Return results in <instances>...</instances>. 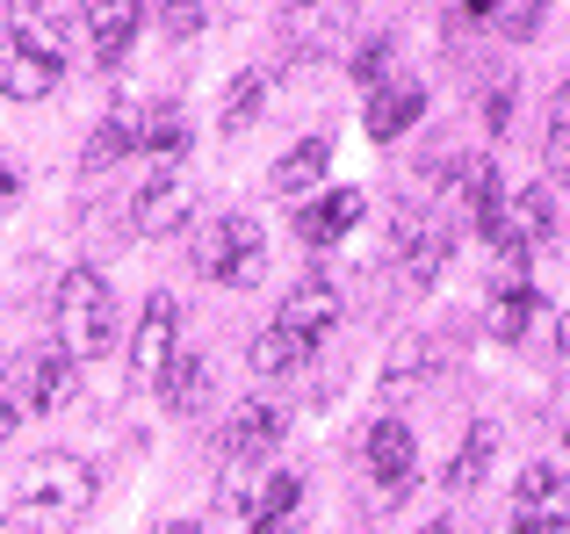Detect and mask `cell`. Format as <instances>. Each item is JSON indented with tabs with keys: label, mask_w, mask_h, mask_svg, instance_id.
I'll use <instances>...</instances> for the list:
<instances>
[{
	"label": "cell",
	"mask_w": 570,
	"mask_h": 534,
	"mask_svg": "<svg viewBox=\"0 0 570 534\" xmlns=\"http://www.w3.org/2000/svg\"><path fill=\"white\" fill-rule=\"evenodd\" d=\"M419 116H426V87H419V80H383L376 95H368V138L397 145Z\"/></svg>",
	"instance_id": "14"
},
{
	"label": "cell",
	"mask_w": 570,
	"mask_h": 534,
	"mask_svg": "<svg viewBox=\"0 0 570 534\" xmlns=\"http://www.w3.org/2000/svg\"><path fill=\"white\" fill-rule=\"evenodd\" d=\"M347 66H354V80H362L368 95H376V87H383V66H390V37H368L362 51L347 58Z\"/></svg>",
	"instance_id": "28"
},
{
	"label": "cell",
	"mask_w": 570,
	"mask_h": 534,
	"mask_svg": "<svg viewBox=\"0 0 570 534\" xmlns=\"http://www.w3.org/2000/svg\"><path fill=\"white\" fill-rule=\"evenodd\" d=\"M362 455H368V477H376L383 492H404L412 469H419V441H412V426H404V419H376V426H368V441H362Z\"/></svg>",
	"instance_id": "12"
},
{
	"label": "cell",
	"mask_w": 570,
	"mask_h": 534,
	"mask_svg": "<svg viewBox=\"0 0 570 534\" xmlns=\"http://www.w3.org/2000/svg\"><path fill=\"white\" fill-rule=\"evenodd\" d=\"M80 14H87V37H95V66L116 72L130 58V43H138V29H145V8L109 0V8H80Z\"/></svg>",
	"instance_id": "13"
},
{
	"label": "cell",
	"mask_w": 570,
	"mask_h": 534,
	"mask_svg": "<svg viewBox=\"0 0 570 534\" xmlns=\"http://www.w3.org/2000/svg\"><path fill=\"white\" fill-rule=\"evenodd\" d=\"M491 448H499V434H491V426H476V434L455 448V463H448V492H476V484H484V469H491Z\"/></svg>",
	"instance_id": "23"
},
{
	"label": "cell",
	"mask_w": 570,
	"mask_h": 534,
	"mask_svg": "<svg viewBox=\"0 0 570 534\" xmlns=\"http://www.w3.org/2000/svg\"><path fill=\"white\" fill-rule=\"evenodd\" d=\"M362 188H318L311 202H296V239L304 246H340L354 225H362Z\"/></svg>",
	"instance_id": "10"
},
{
	"label": "cell",
	"mask_w": 570,
	"mask_h": 534,
	"mask_svg": "<svg viewBox=\"0 0 570 534\" xmlns=\"http://www.w3.org/2000/svg\"><path fill=\"white\" fill-rule=\"evenodd\" d=\"M246 362H253V376H296V368L311 362V339H296V333H282V325H267V333H253Z\"/></svg>",
	"instance_id": "20"
},
{
	"label": "cell",
	"mask_w": 570,
	"mask_h": 534,
	"mask_svg": "<svg viewBox=\"0 0 570 534\" xmlns=\"http://www.w3.org/2000/svg\"><path fill=\"white\" fill-rule=\"evenodd\" d=\"M261 101H267V72H238V80L224 87L217 130H224V138H238V130H253V116H261Z\"/></svg>",
	"instance_id": "22"
},
{
	"label": "cell",
	"mask_w": 570,
	"mask_h": 534,
	"mask_svg": "<svg viewBox=\"0 0 570 534\" xmlns=\"http://www.w3.org/2000/svg\"><path fill=\"white\" fill-rule=\"evenodd\" d=\"M340 318H347V296H340V281H333V275H304V281L289 289V304H282V318H275V325L318 347V339L333 333Z\"/></svg>",
	"instance_id": "9"
},
{
	"label": "cell",
	"mask_w": 570,
	"mask_h": 534,
	"mask_svg": "<svg viewBox=\"0 0 570 534\" xmlns=\"http://www.w3.org/2000/svg\"><path fill=\"white\" fill-rule=\"evenodd\" d=\"M557 347L570 354V310H563V325H557Z\"/></svg>",
	"instance_id": "34"
},
{
	"label": "cell",
	"mask_w": 570,
	"mask_h": 534,
	"mask_svg": "<svg viewBox=\"0 0 570 534\" xmlns=\"http://www.w3.org/2000/svg\"><path fill=\"white\" fill-rule=\"evenodd\" d=\"M282 434H289V419H282L275 405H238L232 419H224V441H217V448H224V463L238 469V463H261V455H275Z\"/></svg>",
	"instance_id": "11"
},
{
	"label": "cell",
	"mask_w": 570,
	"mask_h": 534,
	"mask_svg": "<svg viewBox=\"0 0 570 534\" xmlns=\"http://www.w3.org/2000/svg\"><path fill=\"white\" fill-rule=\"evenodd\" d=\"M426 368H433V339H397V347H390L383 383H390V390H404V383H419Z\"/></svg>",
	"instance_id": "25"
},
{
	"label": "cell",
	"mask_w": 570,
	"mask_h": 534,
	"mask_svg": "<svg viewBox=\"0 0 570 534\" xmlns=\"http://www.w3.org/2000/svg\"><path fill=\"white\" fill-rule=\"evenodd\" d=\"M51 325H58V354L66 362H95L116 347V296L95 267H72L51 296Z\"/></svg>",
	"instance_id": "2"
},
{
	"label": "cell",
	"mask_w": 570,
	"mask_h": 534,
	"mask_svg": "<svg viewBox=\"0 0 570 534\" xmlns=\"http://www.w3.org/2000/svg\"><path fill=\"white\" fill-rule=\"evenodd\" d=\"M484 123H491V130H505V123H513V87H505V80L484 95Z\"/></svg>",
	"instance_id": "30"
},
{
	"label": "cell",
	"mask_w": 570,
	"mask_h": 534,
	"mask_svg": "<svg viewBox=\"0 0 570 534\" xmlns=\"http://www.w3.org/2000/svg\"><path fill=\"white\" fill-rule=\"evenodd\" d=\"M534 310H542V296H534L528 281H505V289H499V296H491V304H484V333L513 347V339H528Z\"/></svg>",
	"instance_id": "19"
},
{
	"label": "cell",
	"mask_w": 570,
	"mask_h": 534,
	"mask_svg": "<svg viewBox=\"0 0 570 534\" xmlns=\"http://www.w3.org/2000/svg\"><path fill=\"white\" fill-rule=\"evenodd\" d=\"M325 167H333V138H304L296 152L275 159V174H267V188H275L282 202H311L325 181Z\"/></svg>",
	"instance_id": "15"
},
{
	"label": "cell",
	"mask_w": 570,
	"mask_h": 534,
	"mask_svg": "<svg viewBox=\"0 0 570 534\" xmlns=\"http://www.w3.org/2000/svg\"><path fill=\"white\" fill-rule=\"evenodd\" d=\"M58 80H66L58 43L29 37L22 22H0V95H8V101H51Z\"/></svg>",
	"instance_id": "4"
},
{
	"label": "cell",
	"mask_w": 570,
	"mask_h": 534,
	"mask_svg": "<svg viewBox=\"0 0 570 534\" xmlns=\"http://www.w3.org/2000/svg\"><path fill=\"white\" fill-rule=\"evenodd\" d=\"M563 463H570V434H563Z\"/></svg>",
	"instance_id": "38"
},
{
	"label": "cell",
	"mask_w": 570,
	"mask_h": 534,
	"mask_svg": "<svg viewBox=\"0 0 570 534\" xmlns=\"http://www.w3.org/2000/svg\"><path fill=\"white\" fill-rule=\"evenodd\" d=\"M124 152H138V109H116L109 123L95 130V145H87V167H116Z\"/></svg>",
	"instance_id": "24"
},
{
	"label": "cell",
	"mask_w": 570,
	"mask_h": 534,
	"mask_svg": "<svg viewBox=\"0 0 570 534\" xmlns=\"http://www.w3.org/2000/svg\"><path fill=\"white\" fill-rule=\"evenodd\" d=\"M542 14L549 8H534V0H505V8H491V29H499V37H513V43H528L534 29H542Z\"/></svg>",
	"instance_id": "27"
},
{
	"label": "cell",
	"mask_w": 570,
	"mask_h": 534,
	"mask_svg": "<svg viewBox=\"0 0 570 534\" xmlns=\"http://www.w3.org/2000/svg\"><path fill=\"white\" fill-rule=\"evenodd\" d=\"M549 231H557V202H549V188H513V196L499 202V217H491L484 239L499 246L505 260L534 254V246H549Z\"/></svg>",
	"instance_id": "6"
},
{
	"label": "cell",
	"mask_w": 570,
	"mask_h": 534,
	"mask_svg": "<svg viewBox=\"0 0 570 534\" xmlns=\"http://www.w3.org/2000/svg\"><path fill=\"white\" fill-rule=\"evenodd\" d=\"M195 267H203L209 281H224V289H253L261 267H267L261 225H253V217H217V225L203 231V246H195Z\"/></svg>",
	"instance_id": "5"
},
{
	"label": "cell",
	"mask_w": 570,
	"mask_h": 534,
	"mask_svg": "<svg viewBox=\"0 0 570 534\" xmlns=\"http://www.w3.org/2000/svg\"><path fill=\"white\" fill-rule=\"evenodd\" d=\"M513 513L520 521H570V477L557 463H528L513 484Z\"/></svg>",
	"instance_id": "17"
},
{
	"label": "cell",
	"mask_w": 570,
	"mask_h": 534,
	"mask_svg": "<svg viewBox=\"0 0 570 534\" xmlns=\"http://www.w3.org/2000/svg\"><path fill=\"white\" fill-rule=\"evenodd\" d=\"M8 434H14V412H8V405H0V441H8Z\"/></svg>",
	"instance_id": "35"
},
{
	"label": "cell",
	"mask_w": 570,
	"mask_h": 534,
	"mask_svg": "<svg viewBox=\"0 0 570 534\" xmlns=\"http://www.w3.org/2000/svg\"><path fill=\"white\" fill-rule=\"evenodd\" d=\"M0 534H14V521H8V513H0Z\"/></svg>",
	"instance_id": "37"
},
{
	"label": "cell",
	"mask_w": 570,
	"mask_h": 534,
	"mask_svg": "<svg viewBox=\"0 0 570 534\" xmlns=\"http://www.w3.org/2000/svg\"><path fill=\"white\" fill-rule=\"evenodd\" d=\"M153 14H159V29L181 43V37H195V29H203V14H209V8H195V0H188V8H153Z\"/></svg>",
	"instance_id": "29"
},
{
	"label": "cell",
	"mask_w": 570,
	"mask_h": 534,
	"mask_svg": "<svg viewBox=\"0 0 570 534\" xmlns=\"http://www.w3.org/2000/svg\"><path fill=\"white\" fill-rule=\"evenodd\" d=\"M167 534H209V527H203V521H174Z\"/></svg>",
	"instance_id": "33"
},
{
	"label": "cell",
	"mask_w": 570,
	"mask_h": 534,
	"mask_svg": "<svg viewBox=\"0 0 570 534\" xmlns=\"http://www.w3.org/2000/svg\"><path fill=\"white\" fill-rule=\"evenodd\" d=\"M520 534H570V521H520Z\"/></svg>",
	"instance_id": "31"
},
{
	"label": "cell",
	"mask_w": 570,
	"mask_h": 534,
	"mask_svg": "<svg viewBox=\"0 0 570 534\" xmlns=\"http://www.w3.org/2000/svg\"><path fill=\"white\" fill-rule=\"evenodd\" d=\"M174 354H181V310H174V296H153L145 318H138V333H130V376L159 383Z\"/></svg>",
	"instance_id": "8"
},
{
	"label": "cell",
	"mask_w": 570,
	"mask_h": 534,
	"mask_svg": "<svg viewBox=\"0 0 570 534\" xmlns=\"http://www.w3.org/2000/svg\"><path fill=\"white\" fill-rule=\"evenodd\" d=\"M8 202H14V174L0 167V210H8Z\"/></svg>",
	"instance_id": "32"
},
{
	"label": "cell",
	"mask_w": 570,
	"mask_h": 534,
	"mask_svg": "<svg viewBox=\"0 0 570 534\" xmlns=\"http://www.w3.org/2000/svg\"><path fill=\"white\" fill-rule=\"evenodd\" d=\"M209 390H217V368H209V354H174L167 376H159V405H167L174 419H195V412L209 405Z\"/></svg>",
	"instance_id": "16"
},
{
	"label": "cell",
	"mask_w": 570,
	"mask_h": 534,
	"mask_svg": "<svg viewBox=\"0 0 570 534\" xmlns=\"http://www.w3.org/2000/svg\"><path fill=\"white\" fill-rule=\"evenodd\" d=\"M419 534H455V527H448V521H433V527H419Z\"/></svg>",
	"instance_id": "36"
},
{
	"label": "cell",
	"mask_w": 570,
	"mask_h": 534,
	"mask_svg": "<svg viewBox=\"0 0 570 534\" xmlns=\"http://www.w3.org/2000/svg\"><path fill=\"white\" fill-rule=\"evenodd\" d=\"M455 202H462V217H470L476 231H491V217H499V202H505L499 167H491V159H470V167H455Z\"/></svg>",
	"instance_id": "18"
},
{
	"label": "cell",
	"mask_w": 570,
	"mask_h": 534,
	"mask_svg": "<svg viewBox=\"0 0 570 534\" xmlns=\"http://www.w3.org/2000/svg\"><path fill=\"white\" fill-rule=\"evenodd\" d=\"M549 167L570 181V80L549 95Z\"/></svg>",
	"instance_id": "26"
},
{
	"label": "cell",
	"mask_w": 570,
	"mask_h": 534,
	"mask_svg": "<svg viewBox=\"0 0 570 534\" xmlns=\"http://www.w3.org/2000/svg\"><path fill=\"white\" fill-rule=\"evenodd\" d=\"M87 513H95V463L80 455H37L14 477V534H80Z\"/></svg>",
	"instance_id": "1"
},
{
	"label": "cell",
	"mask_w": 570,
	"mask_h": 534,
	"mask_svg": "<svg viewBox=\"0 0 570 534\" xmlns=\"http://www.w3.org/2000/svg\"><path fill=\"white\" fill-rule=\"evenodd\" d=\"M188 217H195V188L181 174H153V181L130 196V231H138V239H174V231H188Z\"/></svg>",
	"instance_id": "7"
},
{
	"label": "cell",
	"mask_w": 570,
	"mask_h": 534,
	"mask_svg": "<svg viewBox=\"0 0 570 534\" xmlns=\"http://www.w3.org/2000/svg\"><path fill=\"white\" fill-rule=\"evenodd\" d=\"M138 152H188V109H174V101H153V109H138Z\"/></svg>",
	"instance_id": "21"
},
{
	"label": "cell",
	"mask_w": 570,
	"mask_h": 534,
	"mask_svg": "<svg viewBox=\"0 0 570 534\" xmlns=\"http://www.w3.org/2000/svg\"><path fill=\"white\" fill-rule=\"evenodd\" d=\"M72 397V362L58 347H29L8 362V376H0V405L14 412V426L22 419H43V412H58Z\"/></svg>",
	"instance_id": "3"
}]
</instances>
